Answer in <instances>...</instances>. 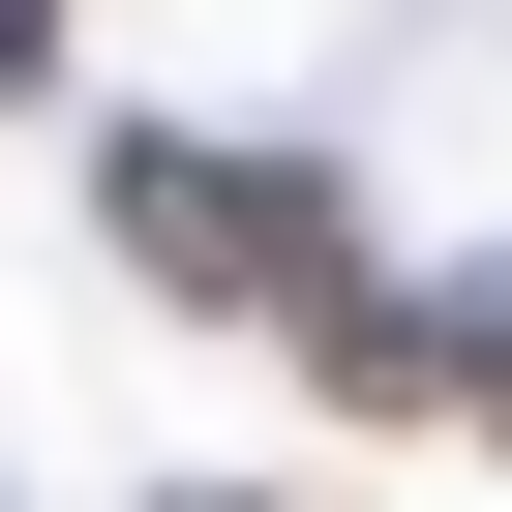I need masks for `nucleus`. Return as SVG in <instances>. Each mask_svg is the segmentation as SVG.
I'll return each instance as SVG.
<instances>
[{
	"label": "nucleus",
	"instance_id": "obj_4",
	"mask_svg": "<svg viewBox=\"0 0 512 512\" xmlns=\"http://www.w3.org/2000/svg\"><path fill=\"white\" fill-rule=\"evenodd\" d=\"M31 91H61V0H0V121H31Z\"/></svg>",
	"mask_w": 512,
	"mask_h": 512
},
{
	"label": "nucleus",
	"instance_id": "obj_5",
	"mask_svg": "<svg viewBox=\"0 0 512 512\" xmlns=\"http://www.w3.org/2000/svg\"><path fill=\"white\" fill-rule=\"evenodd\" d=\"M151 512H272V482H151Z\"/></svg>",
	"mask_w": 512,
	"mask_h": 512
},
{
	"label": "nucleus",
	"instance_id": "obj_3",
	"mask_svg": "<svg viewBox=\"0 0 512 512\" xmlns=\"http://www.w3.org/2000/svg\"><path fill=\"white\" fill-rule=\"evenodd\" d=\"M452 422H512V272H482V302H452Z\"/></svg>",
	"mask_w": 512,
	"mask_h": 512
},
{
	"label": "nucleus",
	"instance_id": "obj_2",
	"mask_svg": "<svg viewBox=\"0 0 512 512\" xmlns=\"http://www.w3.org/2000/svg\"><path fill=\"white\" fill-rule=\"evenodd\" d=\"M302 392H332V422H452V302H422V272L302 302Z\"/></svg>",
	"mask_w": 512,
	"mask_h": 512
},
{
	"label": "nucleus",
	"instance_id": "obj_1",
	"mask_svg": "<svg viewBox=\"0 0 512 512\" xmlns=\"http://www.w3.org/2000/svg\"><path fill=\"white\" fill-rule=\"evenodd\" d=\"M91 241H121L151 302H211V332H302V302H362V272H392L302 151H211V121H121V151H91Z\"/></svg>",
	"mask_w": 512,
	"mask_h": 512
}]
</instances>
